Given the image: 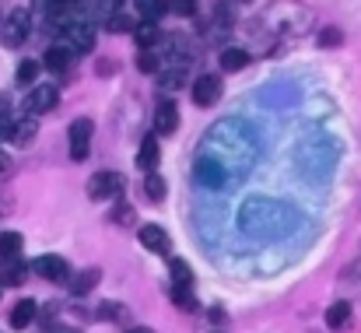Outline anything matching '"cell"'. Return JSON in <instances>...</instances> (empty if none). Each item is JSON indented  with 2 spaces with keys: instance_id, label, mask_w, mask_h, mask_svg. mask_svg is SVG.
I'll use <instances>...</instances> for the list:
<instances>
[{
  "instance_id": "6da1fadb",
  "label": "cell",
  "mask_w": 361,
  "mask_h": 333,
  "mask_svg": "<svg viewBox=\"0 0 361 333\" xmlns=\"http://www.w3.org/2000/svg\"><path fill=\"white\" fill-rule=\"evenodd\" d=\"M63 39H67L63 46H67L71 53H88V49H95V25L74 14V18L63 25Z\"/></svg>"
},
{
  "instance_id": "7a4b0ae2",
  "label": "cell",
  "mask_w": 361,
  "mask_h": 333,
  "mask_svg": "<svg viewBox=\"0 0 361 333\" xmlns=\"http://www.w3.org/2000/svg\"><path fill=\"white\" fill-rule=\"evenodd\" d=\"M28 32H32V18H28V11H14V14H7V18L0 21V42H4L7 49L25 46Z\"/></svg>"
},
{
  "instance_id": "3957f363",
  "label": "cell",
  "mask_w": 361,
  "mask_h": 333,
  "mask_svg": "<svg viewBox=\"0 0 361 333\" xmlns=\"http://www.w3.org/2000/svg\"><path fill=\"white\" fill-rule=\"evenodd\" d=\"M123 186H126V179H123L120 172H95L92 179H88V197L92 200H120Z\"/></svg>"
},
{
  "instance_id": "277c9868",
  "label": "cell",
  "mask_w": 361,
  "mask_h": 333,
  "mask_svg": "<svg viewBox=\"0 0 361 333\" xmlns=\"http://www.w3.org/2000/svg\"><path fill=\"white\" fill-rule=\"evenodd\" d=\"M92 130H95V123H92L88 116H78V119L71 123L67 137H71V158H74V162H85V158H88V151H92Z\"/></svg>"
},
{
  "instance_id": "5b68a950",
  "label": "cell",
  "mask_w": 361,
  "mask_h": 333,
  "mask_svg": "<svg viewBox=\"0 0 361 333\" xmlns=\"http://www.w3.org/2000/svg\"><path fill=\"white\" fill-rule=\"evenodd\" d=\"M32 270L39 274V277H46V281H53V284H67V277H71V267H67V260L63 256H39L35 263H32Z\"/></svg>"
},
{
  "instance_id": "8992f818",
  "label": "cell",
  "mask_w": 361,
  "mask_h": 333,
  "mask_svg": "<svg viewBox=\"0 0 361 333\" xmlns=\"http://www.w3.org/2000/svg\"><path fill=\"white\" fill-rule=\"evenodd\" d=\"M56 102H60V88H53V85H35L32 88V95H28V116H42V112H53L56 109Z\"/></svg>"
},
{
  "instance_id": "52a82bcc",
  "label": "cell",
  "mask_w": 361,
  "mask_h": 333,
  "mask_svg": "<svg viewBox=\"0 0 361 333\" xmlns=\"http://www.w3.org/2000/svg\"><path fill=\"white\" fill-rule=\"evenodd\" d=\"M190 92H193V102L207 109V106H214V102L221 99V78H218V74H200Z\"/></svg>"
},
{
  "instance_id": "ba28073f",
  "label": "cell",
  "mask_w": 361,
  "mask_h": 333,
  "mask_svg": "<svg viewBox=\"0 0 361 333\" xmlns=\"http://www.w3.org/2000/svg\"><path fill=\"white\" fill-rule=\"evenodd\" d=\"M35 133H39V119H35V116L14 119V123L7 126V137H11V144H18V147H28V144L35 140Z\"/></svg>"
},
{
  "instance_id": "9c48e42d",
  "label": "cell",
  "mask_w": 361,
  "mask_h": 333,
  "mask_svg": "<svg viewBox=\"0 0 361 333\" xmlns=\"http://www.w3.org/2000/svg\"><path fill=\"white\" fill-rule=\"evenodd\" d=\"M176 130H179V109L165 99V102L154 109V133H165V137H169V133H176Z\"/></svg>"
},
{
  "instance_id": "30bf717a",
  "label": "cell",
  "mask_w": 361,
  "mask_h": 333,
  "mask_svg": "<svg viewBox=\"0 0 361 333\" xmlns=\"http://www.w3.org/2000/svg\"><path fill=\"white\" fill-rule=\"evenodd\" d=\"M71 63H74V53H71L67 46H49V49H46V56H42V67H46V71H53V74L71 71Z\"/></svg>"
},
{
  "instance_id": "8fae6325",
  "label": "cell",
  "mask_w": 361,
  "mask_h": 333,
  "mask_svg": "<svg viewBox=\"0 0 361 333\" xmlns=\"http://www.w3.org/2000/svg\"><path fill=\"white\" fill-rule=\"evenodd\" d=\"M140 242L151 253H169V235H165L161 224H140Z\"/></svg>"
},
{
  "instance_id": "7c38bea8",
  "label": "cell",
  "mask_w": 361,
  "mask_h": 333,
  "mask_svg": "<svg viewBox=\"0 0 361 333\" xmlns=\"http://www.w3.org/2000/svg\"><path fill=\"white\" fill-rule=\"evenodd\" d=\"M99 277H102V270H95V267H88V270H81V274H74V277H67V288H71V295H88L95 284H99Z\"/></svg>"
},
{
  "instance_id": "4fadbf2b",
  "label": "cell",
  "mask_w": 361,
  "mask_h": 333,
  "mask_svg": "<svg viewBox=\"0 0 361 333\" xmlns=\"http://www.w3.org/2000/svg\"><path fill=\"white\" fill-rule=\"evenodd\" d=\"M35 316H39V302H35V298H21V302L11 309V327H14V330H25Z\"/></svg>"
},
{
  "instance_id": "5bb4252c",
  "label": "cell",
  "mask_w": 361,
  "mask_h": 333,
  "mask_svg": "<svg viewBox=\"0 0 361 333\" xmlns=\"http://www.w3.org/2000/svg\"><path fill=\"white\" fill-rule=\"evenodd\" d=\"M133 42H137L140 53H144V49H154V46L161 42L158 25H151V21H137V28H133Z\"/></svg>"
},
{
  "instance_id": "9a60e30c",
  "label": "cell",
  "mask_w": 361,
  "mask_h": 333,
  "mask_svg": "<svg viewBox=\"0 0 361 333\" xmlns=\"http://www.w3.org/2000/svg\"><path fill=\"white\" fill-rule=\"evenodd\" d=\"M137 165L151 176L154 172V165H158V137L154 133H147L144 140H140V151H137Z\"/></svg>"
},
{
  "instance_id": "2e32d148",
  "label": "cell",
  "mask_w": 361,
  "mask_h": 333,
  "mask_svg": "<svg viewBox=\"0 0 361 333\" xmlns=\"http://www.w3.org/2000/svg\"><path fill=\"white\" fill-rule=\"evenodd\" d=\"M348 323H351V302H334L326 309V327L330 330H348Z\"/></svg>"
},
{
  "instance_id": "e0dca14e",
  "label": "cell",
  "mask_w": 361,
  "mask_h": 333,
  "mask_svg": "<svg viewBox=\"0 0 361 333\" xmlns=\"http://www.w3.org/2000/svg\"><path fill=\"white\" fill-rule=\"evenodd\" d=\"M221 71H242L245 63H249V49H242V46H228V49H221Z\"/></svg>"
},
{
  "instance_id": "ac0fdd59",
  "label": "cell",
  "mask_w": 361,
  "mask_h": 333,
  "mask_svg": "<svg viewBox=\"0 0 361 333\" xmlns=\"http://www.w3.org/2000/svg\"><path fill=\"white\" fill-rule=\"evenodd\" d=\"M35 78H39V63H35V60H21L18 71H14V81H18L21 88H35Z\"/></svg>"
},
{
  "instance_id": "d6986e66",
  "label": "cell",
  "mask_w": 361,
  "mask_h": 333,
  "mask_svg": "<svg viewBox=\"0 0 361 333\" xmlns=\"http://www.w3.org/2000/svg\"><path fill=\"white\" fill-rule=\"evenodd\" d=\"M165 190H169V186H165V179H161L158 172H151V176L144 179V193H147L151 204H161V200H165Z\"/></svg>"
},
{
  "instance_id": "ffe728a7",
  "label": "cell",
  "mask_w": 361,
  "mask_h": 333,
  "mask_svg": "<svg viewBox=\"0 0 361 333\" xmlns=\"http://www.w3.org/2000/svg\"><path fill=\"white\" fill-rule=\"evenodd\" d=\"M21 277H25V263L11 260V263L0 270V288H14V284H21Z\"/></svg>"
},
{
  "instance_id": "44dd1931",
  "label": "cell",
  "mask_w": 361,
  "mask_h": 333,
  "mask_svg": "<svg viewBox=\"0 0 361 333\" xmlns=\"http://www.w3.org/2000/svg\"><path fill=\"white\" fill-rule=\"evenodd\" d=\"M172 288H193V274L183 260H172Z\"/></svg>"
},
{
  "instance_id": "7402d4cb",
  "label": "cell",
  "mask_w": 361,
  "mask_h": 333,
  "mask_svg": "<svg viewBox=\"0 0 361 333\" xmlns=\"http://www.w3.org/2000/svg\"><path fill=\"white\" fill-rule=\"evenodd\" d=\"M172 302L183 309V313H197V298H193V288H172Z\"/></svg>"
},
{
  "instance_id": "603a6c76",
  "label": "cell",
  "mask_w": 361,
  "mask_h": 333,
  "mask_svg": "<svg viewBox=\"0 0 361 333\" xmlns=\"http://www.w3.org/2000/svg\"><path fill=\"white\" fill-rule=\"evenodd\" d=\"M18 249H21V235L18 231H0V256H18Z\"/></svg>"
},
{
  "instance_id": "cb8c5ba5",
  "label": "cell",
  "mask_w": 361,
  "mask_h": 333,
  "mask_svg": "<svg viewBox=\"0 0 361 333\" xmlns=\"http://www.w3.org/2000/svg\"><path fill=\"white\" fill-rule=\"evenodd\" d=\"M137 67H140L144 74H158V71H161V60H158V49H144V53L137 56Z\"/></svg>"
},
{
  "instance_id": "d4e9b609",
  "label": "cell",
  "mask_w": 361,
  "mask_h": 333,
  "mask_svg": "<svg viewBox=\"0 0 361 333\" xmlns=\"http://www.w3.org/2000/svg\"><path fill=\"white\" fill-rule=\"evenodd\" d=\"M341 42H344L341 28H323L319 32V46H341Z\"/></svg>"
},
{
  "instance_id": "484cf974",
  "label": "cell",
  "mask_w": 361,
  "mask_h": 333,
  "mask_svg": "<svg viewBox=\"0 0 361 333\" xmlns=\"http://www.w3.org/2000/svg\"><path fill=\"white\" fill-rule=\"evenodd\" d=\"M137 11H140V14H144V21H151V25H154V18H161V14H165V7H161V4H140Z\"/></svg>"
},
{
  "instance_id": "4316f807",
  "label": "cell",
  "mask_w": 361,
  "mask_h": 333,
  "mask_svg": "<svg viewBox=\"0 0 361 333\" xmlns=\"http://www.w3.org/2000/svg\"><path fill=\"white\" fill-rule=\"evenodd\" d=\"M99 316H106V320H126V309L109 302V305H102V313H99Z\"/></svg>"
},
{
  "instance_id": "83f0119b",
  "label": "cell",
  "mask_w": 361,
  "mask_h": 333,
  "mask_svg": "<svg viewBox=\"0 0 361 333\" xmlns=\"http://www.w3.org/2000/svg\"><path fill=\"white\" fill-rule=\"evenodd\" d=\"M165 11H176V14H186V18H190L197 7H193V4H172V7H165Z\"/></svg>"
},
{
  "instance_id": "f1b7e54d",
  "label": "cell",
  "mask_w": 361,
  "mask_h": 333,
  "mask_svg": "<svg viewBox=\"0 0 361 333\" xmlns=\"http://www.w3.org/2000/svg\"><path fill=\"white\" fill-rule=\"evenodd\" d=\"M116 224H126L130 222V207H116V218H113Z\"/></svg>"
},
{
  "instance_id": "f546056e",
  "label": "cell",
  "mask_w": 361,
  "mask_h": 333,
  "mask_svg": "<svg viewBox=\"0 0 361 333\" xmlns=\"http://www.w3.org/2000/svg\"><path fill=\"white\" fill-rule=\"evenodd\" d=\"M211 323H225V309H211Z\"/></svg>"
},
{
  "instance_id": "4dcf8cb0",
  "label": "cell",
  "mask_w": 361,
  "mask_h": 333,
  "mask_svg": "<svg viewBox=\"0 0 361 333\" xmlns=\"http://www.w3.org/2000/svg\"><path fill=\"white\" fill-rule=\"evenodd\" d=\"M126 333H154V330H147V327H133V330H126Z\"/></svg>"
},
{
  "instance_id": "1f68e13d",
  "label": "cell",
  "mask_w": 361,
  "mask_h": 333,
  "mask_svg": "<svg viewBox=\"0 0 361 333\" xmlns=\"http://www.w3.org/2000/svg\"><path fill=\"white\" fill-rule=\"evenodd\" d=\"M4 169H7V155L0 151V172H4Z\"/></svg>"
},
{
  "instance_id": "d6a6232c",
  "label": "cell",
  "mask_w": 361,
  "mask_h": 333,
  "mask_svg": "<svg viewBox=\"0 0 361 333\" xmlns=\"http://www.w3.org/2000/svg\"><path fill=\"white\" fill-rule=\"evenodd\" d=\"M53 333H78V330H71V327H56Z\"/></svg>"
}]
</instances>
